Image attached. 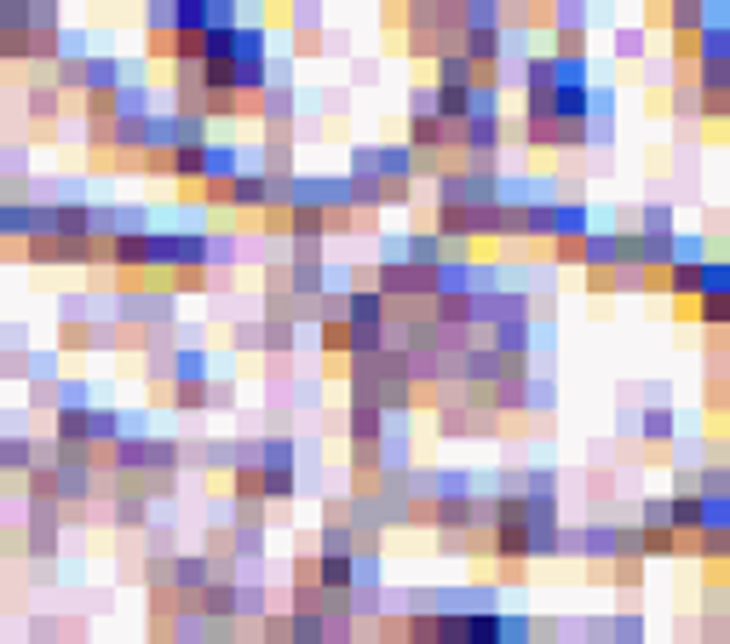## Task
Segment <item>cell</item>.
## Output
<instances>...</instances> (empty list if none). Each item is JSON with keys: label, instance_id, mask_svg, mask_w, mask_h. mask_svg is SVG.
Wrapping results in <instances>:
<instances>
[{"label": "cell", "instance_id": "cell-1", "mask_svg": "<svg viewBox=\"0 0 730 644\" xmlns=\"http://www.w3.org/2000/svg\"><path fill=\"white\" fill-rule=\"evenodd\" d=\"M271 207V179L242 161V173L230 179V213H265Z\"/></svg>", "mask_w": 730, "mask_h": 644}, {"label": "cell", "instance_id": "cell-2", "mask_svg": "<svg viewBox=\"0 0 730 644\" xmlns=\"http://www.w3.org/2000/svg\"><path fill=\"white\" fill-rule=\"evenodd\" d=\"M23 115H29L35 127H58V115H64V92L52 87V81L23 87Z\"/></svg>", "mask_w": 730, "mask_h": 644}, {"label": "cell", "instance_id": "cell-3", "mask_svg": "<svg viewBox=\"0 0 730 644\" xmlns=\"http://www.w3.org/2000/svg\"><path fill=\"white\" fill-rule=\"evenodd\" d=\"M236 173H242V150H236V144H225V138H213V144H207L202 184H230Z\"/></svg>", "mask_w": 730, "mask_h": 644}, {"label": "cell", "instance_id": "cell-4", "mask_svg": "<svg viewBox=\"0 0 730 644\" xmlns=\"http://www.w3.org/2000/svg\"><path fill=\"white\" fill-rule=\"evenodd\" d=\"M403 259H409L414 271H437V265H443V236H437V230H409Z\"/></svg>", "mask_w": 730, "mask_h": 644}, {"label": "cell", "instance_id": "cell-5", "mask_svg": "<svg viewBox=\"0 0 730 644\" xmlns=\"http://www.w3.org/2000/svg\"><path fill=\"white\" fill-rule=\"evenodd\" d=\"M150 115H156V110H150V87L127 75L121 92H115V121H150Z\"/></svg>", "mask_w": 730, "mask_h": 644}, {"label": "cell", "instance_id": "cell-6", "mask_svg": "<svg viewBox=\"0 0 730 644\" xmlns=\"http://www.w3.org/2000/svg\"><path fill=\"white\" fill-rule=\"evenodd\" d=\"M121 81H127V69L115 64V58H104V52H92L87 58V87L81 92H121Z\"/></svg>", "mask_w": 730, "mask_h": 644}, {"label": "cell", "instance_id": "cell-7", "mask_svg": "<svg viewBox=\"0 0 730 644\" xmlns=\"http://www.w3.org/2000/svg\"><path fill=\"white\" fill-rule=\"evenodd\" d=\"M432 87H478V69L466 64V52H443V58H437V81Z\"/></svg>", "mask_w": 730, "mask_h": 644}, {"label": "cell", "instance_id": "cell-8", "mask_svg": "<svg viewBox=\"0 0 730 644\" xmlns=\"http://www.w3.org/2000/svg\"><path fill=\"white\" fill-rule=\"evenodd\" d=\"M173 35H207V0H173Z\"/></svg>", "mask_w": 730, "mask_h": 644}, {"label": "cell", "instance_id": "cell-9", "mask_svg": "<svg viewBox=\"0 0 730 644\" xmlns=\"http://www.w3.org/2000/svg\"><path fill=\"white\" fill-rule=\"evenodd\" d=\"M437 236L443 242H466L472 236V207H437Z\"/></svg>", "mask_w": 730, "mask_h": 644}, {"label": "cell", "instance_id": "cell-10", "mask_svg": "<svg viewBox=\"0 0 730 644\" xmlns=\"http://www.w3.org/2000/svg\"><path fill=\"white\" fill-rule=\"evenodd\" d=\"M708 265V259H702ZM702 265H667V288L679 299H702Z\"/></svg>", "mask_w": 730, "mask_h": 644}, {"label": "cell", "instance_id": "cell-11", "mask_svg": "<svg viewBox=\"0 0 730 644\" xmlns=\"http://www.w3.org/2000/svg\"><path fill=\"white\" fill-rule=\"evenodd\" d=\"M616 58L621 64H650V35L644 29H616Z\"/></svg>", "mask_w": 730, "mask_h": 644}, {"label": "cell", "instance_id": "cell-12", "mask_svg": "<svg viewBox=\"0 0 730 644\" xmlns=\"http://www.w3.org/2000/svg\"><path fill=\"white\" fill-rule=\"evenodd\" d=\"M207 29H242V6L236 0H207Z\"/></svg>", "mask_w": 730, "mask_h": 644}, {"label": "cell", "instance_id": "cell-13", "mask_svg": "<svg viewBox=\"0 0 730 644\" xmlns=\"http://www.w3.org/2000/svg\"><path fill=\"white\" fill-rule=\"evenodd\" d=\"M173 581H179V593H202V587H207V564H202V558H179Z\"/></svg>", "mask_w": 730, "mask_h": 644}, {"label": "cell", "instance_id": "cell-14", "mask_svg": "<svg viewBox=\"0 0 730 644\" xmlns=\"http://www.w3.org/2000/svg\"><path fill=\"white\" fill-rule=\"evenodd\" d=\"M702 294H730V265L725 259H708V265H702Z\"/></svg>", "mask_w": 730, "mask_h": 644}, {"label": "cell", "instance_id": "cell-15", "mask_svg": "<svg viewBox=\"0 0 730 644\" xmlns=\"http://www.w3.org/2000/svg\"><path fill=\"white\" fill-rule=\"evenodd\" d=\"M702 322H708V328H725L730 322V294H702Z\"/></svg>", "mask_w": 730, "mask_h": 644}, {"label": "cell", "instance_id": "cell-16", "mask_svg": "<svg viewBox=\"0 0 730 644\" xmlns=\"http://www.w3.org/2000/svg\"><path fill=\"white\" fill-rule=\"evenodd\" d=\"M667 432H673L667 409H650V420H644V437H667Z\"/></svg>", "mask_w": 730, "mask_h": 644}, {"label": "cell", "instance_id": "cell-17", "mask_svg": "<svg viewBox=\"0 0 730 644\" xmlns=\"http://www.w3.org/2000/svg\"><path fill=\"white\" fill-rule=\"evenodd\" d=\"M288 6H294V0H265V12H288Z\"/></svg>", "mask_w": 730, "mask_h": 644}]
</instances>
